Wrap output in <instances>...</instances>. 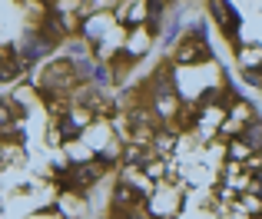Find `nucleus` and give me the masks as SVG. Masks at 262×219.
Masks as SVG:
<instances>
[{
	"label": "nucleus",
	"mask_w": 262,
	"mask_h": 219,
	"mask_svg": "<svg viewBox=\"0 0 262 219\" xmlns=\"http://www.w3.org/2000/svg\"><path fill=\"white\" fill-rule=\"evenodd\" d=\"M209 10H212V17L219 20V27H223L226 37L236 40L239 37V13H236V7H232L229 0H209Z\"/></svg>",
	"instance_id": "nucleus-1"
},
{
	"label": "nucleus",
	"mask_w": 262,
	"mask_h": 219,
	"mask_svg": "<svg viewBox=\"0 0 262 219\" xmlns=\"http://www.w3.org/2000/svg\"><path fill=\"white\" fill-rule=\"evenodd\" d=\"M47 50H50V47H47L43 37H27V40H24V57H27V60H37L40 53H47Z\"/></svg>",
	"instance_id": "nucleus-2"
},
{
	"label": "nucleus",
	"mask_w": 262,
	"mask_h": 219,
	"mask_svg": "<svg viewBox=\"0 0 262 219\" xmlns=\"http://www.w3.org/2000/svg\"><path fill=\"white\" fill-rule=\"evenodd\" d=\"M63 133H67V136H70V133H73V136H77V133H80V126H77V120H67V123H63Z\"/></svg>",
	"instance_id": "nucleus-3"
},
{
	"label": "nucleus",
	"mask_w": 262,
	"mask_h": 219,
	"mask_svg": "<svg viewBox=\"0 0 262 219\" xmlns=\"http://www.w3.org/2000/svg\"><path fill=\"white\" fill-rule=\"evenodd\" d=\"M7 123H10V113H7V110L0 106V126H7Z\"/></svg>",
	"instance_id": "nucleus-4"
}]
</instances>
